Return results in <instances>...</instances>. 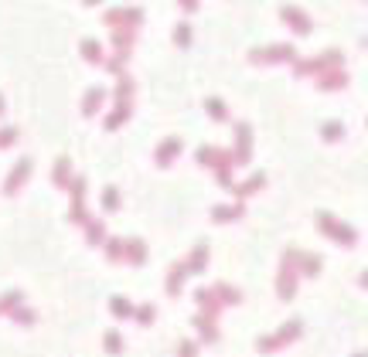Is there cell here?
I'll use <instances>...</instances> for the list:
<instances>
[{
  "label": "cell",
  "instance_id": "1",
  "mask_svg": "<svg viewBox=\"0 0 368 357\" xmlns=\"http://www.w3.org/2000/svg\"><path fill=\"white\" fill-rule=\"evenodd\" d=\"M344 65V55L338 51V48H327L324 55H317V58H304V62H297V79H310V75H327V72H338Z\"/></svg>",
  "mask_w": 368,
  "mask_h": 357
},
{
  "label": "cell",
  "instance_id": "2",
  "mask_svg": "<svg viewBox=\"0 0 368 357\" xmlns=\"http://www.w3.org/2000/svg\"><path fill=\"white\" fill-rule=\"evenodd\" d=\"M317 228H321L331 241L344 245V248H355V245H358V232H355L351 225H344L341 218H334L331 211H317Z\"/></svg>",
  "mask_w": 368,
  "mask_h": 357
},
{
  "label": "cell",
  "instance_id": "3",
  "mask_svg": "<svg viewBox=\"0 0 368 357\" xmlns=\"http://www.w3.org/2000/svg\"><path fill=\"white\" fill-rule=\"evenodd\" d=\"M300 330H304V323L293 317V320H286L283 327L277 330V333H266V337H259L256 340V351L259 354H277L280 347H286V344H293L297 337H300Z\"/></svg>",
  "mask_w": 368,
  "mask_h": 357
},
{
  "label": "cell",
  "instance_id": "4",
  "mask_svg": "<svg viewBox=\"0 0 368 357\" xmlns=\"http://www.w3.org/2000/svg\"><path fill=\"white\" fill-rule=\"evenodd\" d=\"M297 252H300V248H286V252H283L280 276H277V296H280V300H293V293H297V279H300Z\"/></svg>",
  "mask_w": 368,
  "mask_h": 357
},
{
  "label": "cell",
  "instance_id": "5",
  "mask_svg": "<svg viewBox=\"0 0 368 357\" xmlns=\"http://www.w3.org/2000/svg\"><path fill=\"white\" fill-rule=\"evenodd\" d=\"M113 31H120V28H140L143 24V10L140 7H113V10H106V17H103Z\"/></svg>",
  "mask_w": 368,
  "mask_h": 357
},
{
  "label": "cell",
  "instance_id": "6",
  "mask_svg": "<svg viewBox=\"0 0 368 357\" xmlns=\"http://www.w3.org/2000/svg\"><path fill=\"white\" fill-rule=\"evenodd\" d=\"M232 150H218V147H198V154L195 160L202 163V167H215V174H225V170H232V163L236 157H229Z\"/></svg>",
  "mask_w": 368,
  "mask_h": 357
},
{
  "label": "cell",
  "instance_id": "7",
  "mask_svg": "<svg viewBox=\"0 0 368 357\" xmlns=\"http://www.w3.org/2000/svg\"><path fill=\"white\" fill-rule=\"evenodd\" d=\"M249 62H297V48H293V44L256 48V51H249Z\"/></svg>",
  "mask_w": 368,
  "mask_h": 357
},
{
  "label": "cell",
  "instance_id": "8",
  "mask_svg": "<svg viewBox=\"0 0 368 357\" xmlns=\"http://www.w3.org/2000/svg\"><path fill=\"white\" fill-rule=\"evenodd\" d=\"M28 174H31V160H28V157L17 160V163H14V170L7 174V181H3V194H7V198H10V194H17V191L24 187Z\"/></svg>",
  "mask_w": 368,
  "mask_h": 357
},
{
  "label": "cell",
  "instance_id": "9",
  "mask_svg": "<svg viewBox=\"0 0 368 357\" xmlns=\"http://www.w3.org/2000/svg\"><path fill=\"white\" fill-rule=\"evenodd\" d=\"M82 194H85V177H76L72 181V211H69V221L89 225L92 218H85V201H82Z\"/></svg>",
  "mask_w": 368,
  "mask_h": 357
},
{
  "label": "cell",
  "instance_id": "10",
  "mask_svg": "<svg viewBox=\"0 0 368 357\" xmlns=\"http://www.w3.org/2000/svg\"><path fill=\"white\" fill-rule=\"evenodd\" d=\"M232 157H236V163H249V157H252V129H249V122L236 126V150H232Z\"/></svg>",
  "mask_w": 368,
  "mask_h": 357
},
{
  "label": "cell",
  "instance_id": "11",
  "mask_svg": "<svg viewBox=\"0 0 368 357\" xmlns=\"http://www.w3.org/2000/svg\"><path fill=\"white\" fill-rule=\"evenodd\" d=\"M195 300H198V306H202L204 317H218L222 313V306H225V300H222V293L211 286V289H198L195 293Z\"/></svg>",
  "mask_w": 368,
  "mask_h": 357
},
{
  "label": "cell",
  "instance_id": "12",
  "mask_svg": "<svg viewBox=\"0 0 368 357\" xmlns=\"http://www.w3.org/2000/svg\"><path fill=\"white\" fill-rule=\"evenodd\" d=\"M280 17H283V21L293 28V31H297V35H310V28H314V24H310V17H307L300 7H293V3L280 7Z\"/></svg>",
  "mask_w": 368,
  "mask_h": 357
},
{
  "label": "cell",
  "instance_id": "13",
  "mask_svg": "<svg viewBox=\"0 0 368 357\" xmlns=\"http://www.w3.org/2000/svg\"><path fill=\"white\" fill-rule=\"evenodd\" d=\"M181 147H184L181 136H167L161 147H157V157H154L157 160V167H170V163L177 160V154H181Z\"/></svg>",
  "mask_w": 368,
  "mask_h": 357
},
{
  "label": "cell",
  "instance_id": "14",
  "mask_svg": "<svg viewBox=\"0 0 368 357\" xmlns=\"http://www.w3.org/2000/svg\"><path fill=\"white\" fill-rule=\"evenodd\" d=\"M51 181H55V187H62V191H65V187H72V181H76V177H72V160H69V157L55 160Z\"/></svg>",
  "mask_w": 368,
  "mask_h": 357
},
{
  "label": "cell",
  "instance_id": "15",
  "mask_svg": "<svg viewBox=\"0 0 368 357\" xmlns=\"http://www.w3.org/2000/svg\"><path fill=\"white\" fill-rule=\"evenodd\" d=\"M297 262H300V276H321V269H324L321 266L324 259L317 252H297Z\"/></svg>",
  "mask_w": 368,
  "mask_h": 357
},
{
  "label": "cell",
  "instance_id": "16",
  "mask_svg": "<svg viewBox=\"0 0 368 357\" xmlns=\"http://www.w3.org/2000/svg\"><path fill=\"white\" fill-rule=\"evenodd\" d=\"M245 214V208L243 204H215V211H211V221H239Z\"/></svg>",
  "mask_w": 368,
  "mask_h": 357
},
{
  "label": "cell",
  "instance_id": "17",
  "mask_svg": "<svg viewBox=\"0 0 368 357\" xmlns=\"http://www.w3.org/2000/svg\"><path fill=\"white\" fill-rule=\"evenodd\" d=\"M348 85V72H327V75H321L317 79V92H338V89H344Z\"/></svg>",
  "mask_w": 368,
  "mask_h": 357
},
{
  "label": "cell",
  "instance_id": "18",
  "mask_svg": "<svg viewBox=\"0 0 368 357\" xmlns=\"http://www.w3.org/2000/svg\"><path fill=\"white\" fill-rule=\"evenodd\" d=\"M103 99H106V89H89L85 92V102H82V116H96L99 109H103Z\"/></svg>",
  "mask_w": 368,
  "mask_h": 357
},
{
  "label": "cell",
  "instance_id": "19",
  "mask_svg": "<svg viewBox=\"0 0 368 357\" xmlns=\"http://www.w3.org/2000/svg\"><path fill=\"white\" fill-rule=\"evenodd\" d=\"M133 92H137V85L130 75H123L120 85H116V106L120 109H133Z\"/></svg>",
  "mask_w": 368,
  "mask_h": 357
},
{
  "label": "cell",
  "instance_id": "20",
  "mask_svg": "<svg viewBox=\"0 0 368 357\" xmlns=\"http://www.w3.org/2000/svg\"><path fill=\"white\" fill-rule=\"evenodd\" d=\"M184 266H188V273H202L204 266H208V245H195V248H191V255H188V262H184Z\"/></svg>",
  "mask_w": 368,
  "mask_h": 357
},
{
  "label": "cell",
  "instance_id": "21",
  "mask_svg": "<svg viewBox=\"0 0 368 357\" xmlns=\"http://www.w3.org/2000/svg\"><path fill=\"white\" fill-rule=\"evenodd\" d=\"M195 327L202 330V340H204V344H215V340H218V327H215V317H204V313H198V317H195Z\"/></svg>",
  "mask_w": 368,
  "mask_h": 357
},
{
  "label": "cell",
  "instance_id": "22",
  "mask_svg": "<svg viewBox=\"0 0 368 357\" xmlns=\"http://www.w3.org/2000/svg\"><path fill=\"white\" fill-rule=\"evenodd\" d=\"M184 276H191L184 262H177V266L167 273V293H170V296H177V293H181V282H184Z\"/></svg>",
  "mask_w": 368,
  "mask_h": 357
},
{
  "label": "cell",
  "instance_id": "23",
  "mask_svg": "<svg viewBox=\"0 0 368 357\" xmlns=\"http://www.w3.org/2000/svg\"><path fill=\"white\" fill-rule=\"evenodd\" d=\"M82 55H85V62H92V65H103L106 62V55H103V44L96 38H85L82 41Z\"/></svg>",
  "mask_w": 368,
  "mask_h": 357
},
{
  "label": "cell",
  "instance_id": "24",
  "mask_svg": "<svg viewBox=\"0 0 368 357\" xmlns=\"http://www.w3.org/2000/svg\"><path fill=\"white\" fill-rule=\"evenodd\" d=\"M263 184H266V174H252L245 184H236L232 191L239 194V198H249V194H256V191H263Z\"/></svg>",
  "mask_w": 368,
  "mask_h": 357
},
{
  "label": "cell",
  "instance_id": "25",
  "mask_svg": "<svg viewBox=\"0 0 368 357\" xmlns=\"http://www.w3.org/2000/svg\"><path fill=\"white\" fill-rule=\"evenodd\" d=\"M143 259H147V245H143L140 238H130V241H126V262H130V266H140Z\"/></svg>",
  "mask_w": 368,
  "mask_h": 357
},
{
  "label": "cell",
  "instance_id": "26",
  "mask_svg": "<svg viewBox=\"0 0 368 357\" xmlns=\"http://www.w3.org/2000/svg\"><path fill=\"white\" fill-rule=\"evenodd\" d=\"M21 303H24L21 289H10V293L0 296V313H14V310H21Z\"/></svg>",
  "mask_w": 368,
  "mask_h": 357
},
{
  "label": "cell",
  "instance_id": "27",
  "mask_svg": "<svg viewBox=\"0 0 368 357\" xmlns=\"http://www.w3.org/2000/svg\"><path fill=\"white\" fill-rule=\"evenodd\" d=\"M109 310H113V313H116L120 320L137 317V310L130 306V300H126V296H113V300H109Z\"/></svg>",
  "mask_w": 368,
  "mask_h": 357
},
{
  "label": "cell",
  "instance_id": "28",
  "mask_svg": "<svg viewBox=\"0 0 368 357\" xmlns=\"http://www.w3.org/2000/svg\"><path fill=\"white\" fill-rule=\"evenodd\" d=\"M321 136H324V143H338V140H344V126L338 119H331V122H324Z\"/></svg>",
  "mask_w": 368,
  "mask_h": 357
},
{
  "label": "cell",
  "instance_id": "29",
  "mask_svg": "<svg viewBox=\"0 0 368 357\" xmlns=\"http://www.w3.org/2000/svg\"><path fill=\"white\" fill-rule=\"evenodd\" d=\"M106 259H109V262H116V259H126V241H120V238H109V241H106Z\"/></svg>",
  "mask_w": 368,
  "mask_h": 357
},
{
  "label": "cell",
  "instance_id": "30",
  "mask_svg": "<svg viewBox=\"0 0 368 357\" xmlns=\"http://www.w3.org/2000/svg\"><path fill=\"white\" fill-rule=\"evenodd\" d=\"M85 238H89V245H99V241L106 238V228H103V221H89V225H85Z\"/></svg>",
  "mask_w": 368,
  "mask_h": 357
},
{
  "label": "cell",
  "instance_id": "31",
  "mask_svg": "<svg viewBox=\"0 0 368 357\" xmlns=\"http://www.w3.org/2000/svg\"><path fill=\"white\" fill-rule=\"evenodd\" d=\"M130 113H133V109H120V106H116V109L109 113V119H106V129H120L123 122L130 119Z\"/></svg>",
  "mask_w": 368,
  "mask_h": 357
},
{
  "label": "cell",
  "instance_id": "32",
  "mask_svg": "<svg viewBox=\"0 0 368 357\" xmlns=\"http://www.w3.org/2000/svg\"><path fill=\"white\" fill-rule=\"evenodd\" d=\"M103 340H106V354H120V351H123V337L116 333V330H106V337H103Z\"/></svg>",
  "mask_w": 368,
  "mask_h": 357
},
{
  "label": "cell",
  "instance_id": "33",
  "mask_svg": "<svg viewBox=\"0 0 368 357\" xmlns=\"http://www.w3.org/2000/svg\"><path fill=\"white\" fill-rule=\"evenodd\" d=\"M204 109H208V116L211 119H229V109H225L218 99H204Z\"/></svg>",
  "mask_w": 368,
  "mask_h": 357
},
{
  "label": "cell",
  "instance_id": "34",
  "mask_svg": "<svg viewBox=\"0 0 368 357\" xmlns=\"http://www.w3.org/2000/svg\"><path fill=\"white\" fill-rule=\"evenodd\" d=\"M174 41H177L181 48H188V44H191V24H184V21H181V24L174 28Z\"/></svg>",
  "mask_w": 368,
  "mask_h": 357
},
{
  "label": "cell",
  "instance_id": "35",
  "mask_svg": "<svg viewBox=\"0 0 368 357\" xmlns=\"http://www.w3.org/2000/svg\"><path fill=\"white\" fill-rule=\"evenodd\" d=\"M103 208H106V211H116V208H120V191H116V187H106V191H103Z\"/></svg>",
  "mask_w": 368,
  "mask_h": 357
},
{
  "label": "cell",
  "instance_id": "36",
  "mask_svg": "<svg viewBox=\"0 0 368 357\" xmlns=\"http://www.w3.org/2000/svg\"><path fill=\"white\" fill-rule=\"evenodd\" d=\"M10 143H17V129L14 126H0V150L10 147Z\"/></svg>",
  "mask_w": 368,
  "mask_h": 357
},
{
  "label": "cell",
  "instance_id": "37",
  "mask_svg": "<svg viewBox=\"0 0 368 357\" xmlns=\"http://www.w3.org/2000/svg\"><path fill=\"white\" fill-rule=\"evenodd\" d=\"M154 313H157V306H154V303L140 306V310H137V323H154Z\"/></svg>",
  "mask_w": 368,
  "mask_h": 357
},
{
  "label": "cell",
  "instance_id": "38",
  "mask_svg": "<svg viewBox=\"0 0 368 357\" xmlns=\"http://www.w3.org/2000/svg\"><path fill=\"white\" fill-rule=\"evenodd\" d=\"M195 354H198L195 340H181V344H177V357H195Z\"/></svg>",
  "mask_w": 368,
  "mask_h": 357
},
{
  "label": "cell",
  "instance_id": "39",
  "mask_svg": "<svg viewBox=\"0 0 368 357\" xmlns=\"http://www.w3.org/2000/svg\"><path fill=\"white\" fill-rule=\"evenodd\" d=\"M10 317L17 320V323H24V327H28V323H35V313H31V310H24V306H21V310H14Z\"/></svg>",
  "mask_w": 368,
  "mask_h": 357
},
{
  "label": "cell",
  "instance_id": "40",
  "mask_svg": "<svg viewBox=\"0 0 368 357\" xmlns=\"http://www.w3.org/2000/svg\"><path fill=\"white\" fill-rule=\"evenodd\" d=\"M358 282H362V286H365V289H368V269H365V273H362V276H358Z\"/></svg>",
  "mask_w": 368,
  "mask_h": 357
},
{
  "label": "cell",
  "instance_id": "41",
  "mask_svg": "<svg viewBox=\"0 0 368 357\" xmlns=\"http://www.w3.org/2000/svg\"><path fill=\"white\" fill-rule=\"evenodd\" d=\"M355 357H368V354H365V351H358V354H355Z\"/></svg>",
  "mask_w": 368,
  "mask_h": 357
},
{
  "label": "cell",
  "instance_id": "42",
  "mask_svg": "<svg viewBox=\"0 0 368 357\" xmlns=\"http://www.w3.org/2000/svg\"><path fill=\"white\" fill-rule=\"evenodd\" d=\"M0 113H3V95H0Z\"/></svg>",
  "mask_w": 368,
  "mask_h": 357
}]
</instances>
